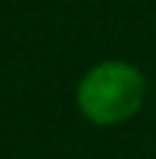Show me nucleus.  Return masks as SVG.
<instances>
[{
  "label": "nucleus",
  "instance_id": "nucleus-1",
  "mask_svg": "<svg viewBox=\"0 0 156 159\" xmlns=\"http://www.w3.org/2000/svg\"><path fill=\"white\" fill-rule=\"evenodd\" d=\"M147 80L139 65L127 59L94 62L74 89L77 112L94 127H118L141 112Z\"/></svg>",
  "mask_w": 156,
  "mask_h": 159
}]
</instances>
